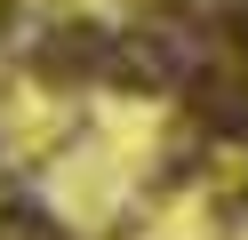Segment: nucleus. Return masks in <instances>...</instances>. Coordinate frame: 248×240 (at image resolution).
<instances>
[{
  "mask_svg": "<svg viewBox=\"0 0 248 240\" xmlns=\"http://www.w3.org/2000/svg\"><path fill=\"white\" fill-rule=\"evenodd\" d=\"M192 88H200V120H208L216 136H248V80H216V72H200Z\"/></svg>",
  "mask_w": 248,
  "mask_h": 240,
  "instance_id": "obj_1",
  "label": "nucleus"
}]
</instances>
